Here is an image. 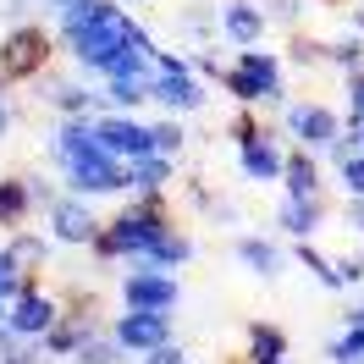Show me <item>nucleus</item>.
<instances>
[{
    "instance_id": "40",
    "label": "nucleus",
    "mask_w": 364,
    "mask_h": 364,
    "mask_svg": "<svg viewBox=\"0 0 364 364\" xmlns=\"http://www.w3.org/2000/svg\"><path fill=\"white\" fill-rule=\"evenodd\" d=\"M144 364H188V348L171 337V342H160V348H149V353H144Z\"/></svg>"
},
{
    "instance_id": "16",
    "label": "nucleus",
    "mask_w": 364,
    "mask_h": 364,
    "mask_svg": "<svg viewBox=\"0 0 364 364\" xmlns=\"http://www.w3.org/2000/svg\"><path fill=\"white\" fill-rule=\"evenodd\" d=\"M39 100H50L61 116H105L111 111V100H105V89H83V83H61V77H50L45 72V94Z\"/></svg>"
},
{
    "instance_id": "49",
    "label": "nucleus",
    "mask_w": 364,
    "mask_h": 364,
    "mask_svg": "<svg viewBox=\"0 0 364 364\" xmlns=\"http://www.w3.org/2000/svg\"><path fill=\"white\" fill-rule=\"evenodd\" d=\"M348 28H353V33L364 39V6H353V11H348Z\"/></svg>"
},
{
    "instance_id": "33",
    "label": "nucleus",
    "mask_w": 364,
    "mask_h": 364,
    "mask_svg": "<svg viewBox=\"0 0 364 364\" xmlns=\"http://www.w3.org/2000/svg\"><path fill=\"white\" fill-rule=\"evenodd\" d=\"M359 149H364V127H353V122H342V133L331 138V144H326L320 155L331 160V166H342V160H353Z\"/></svg>"
},
{
    "instance_id": "7",
    "label": "nucleus",
    "mask_w": 364,
    "mask_h": 364,
    "mask_svg": "<svg viewBox=\"0 0 364 364\" xmlns=\"http://www.w3.org/2000/svg\"><path fill=\"white\" fill-rule=\"evenodd\" d=\"M45 221H50V237H55V243H67V249H89L94 237H100V227H105V221L89 210V199H83V193H72V188L55 193V205L45 210Z\"/></svg>"
},
{
    "instance_id": "17",
    "label": "nucleus",
    "mask_w": 364,
    "mask_h": 364,
    "mask_svg": "<svg viewBox=\"0 0 364 364\" xmlns=\"http://www.w3.org/2000/svg\"><path fill=\"white\" fill-rule=\"evenodd\" d=\"M282 188H287V199H315L326 177H320V155L315 149H287V166H282Z\"/></svg>"
},
{
    "instance_id": "2",
    "label": "nucleus",
    "mask_w": 364,
    "mask_h": 364,
    "mask_svg": "<svg viewBox=\"0 0 364 364\" xmlns=\"http://www.w3.org/2000/svg\"><path fill=\"white\" fill-rule=\"evenodd\" d=\"M171 227V210H166V193H133V205H122L105 221V237L116 243V254L133 265V259H149V249H155Z\"/></svg>"
},
{
    "instance_id": "38",
    "label": "nucleus",
    "mask_w": 364,
    "mask_h": 364,
    "mask_svg": "<svg viewBox=\"0 0 364 364\" xmlns=\"http://www.w3.org/2000/svg\"><path fill=\"white\" fill-rule=\"evenodd\" d=\"M177 28L188 33V39H210V33L221 28V17H210V11H182V17H177Z\"/></svg>"
},
{
    "instance_id": "42",
    "label": "nucleus",
    "mask_w": 364,
    "mask_h": 364,
    "mask_svg": "<svg viewBox=\"0 0 364 364\" xmlns=\"http://www.w3.org/2000/svg\"><path fill=\"white\" fill-rule=\"evenodd\" d=\"M337 271H342V282H348V287H359V282H364V254H342Z\"/></svg>"
},
{
    "instance_id": "37",
    "label": "nucleus",
    "mask_w": 364,
    "mask_h": 364,
    "mask_svg": "<svg viewBox=\"0 0 364 364\" xmlns=\"http://www.w3.org/2000/svg\"><path fill=\"white\" fill-rule=\"evenodd\" d=\"M342 94H348V122H353V127H364V67H359V72H348Z\"/></svg>"
},
{
    "instance_id": "41",
    "label": "nucleus",
    "mask_w": 364,
    "mask_h": 364,
    "mask_svg": "<svg viewBox=\"0 0 364 364\" xmlns=\"http://www.w3.org/2000/svg\"><path fill=\"white\" fill-rule=\"evenodd\" d=\"M182 193H188V205H193V210H210V205H215V193L205 188V177H188V188H182Z\"/></svg>"
},
{
    "instance_id": "35",
    "label": "nucleus",
    "mask_w": 364,
    "mask_h": 364,
    "mask_svg": "<svg viewBox=\"0 0 364 364\" xmlns=\"http://www.w3.org/2000/svg\"><path fill=\"white\" fill-rule=\"evenodd\" d=\"M232 144H249V138H259L265 133V122H259V111H254V105H237V116H232Z\"/></svg>"
},
{
    "instance_id": "29",
    "label": "nucleus",
    "mask_w": 364,
    "mask_h": 364,
    "mask_svg": "<svg viewBox=\"0 0 364 364\" xmlns=\"http://www.w3.org/2000/svg\"><path fill=\"white\" fill-rule=\"evenodd\" d=\"M105 100L111 111H138L149 100V77H105Z\"/></svg>"
},
{
    "instance_id": "10",
    "label": "nucleus",
    "mask_w": 364,
    "mask_h": 364,
    "mask_svg": "<svg viewBox=\"0 0 364 364\" xmlns=\"http://www.w3.org/2000/svg\"><path fill=\"white\" fill-rule=\"evenodd\" d=\"M149 100L171 116H193V111H205L210 94H205V77L193 67H177V72H155L149 77Z\"/></svg>"
},
{
    "instance_id": "22",
    "label": "nucleus",
    "mask_w": 364,
    "mask_h": 364,
    "mask_svg": "<svg viewBox=\"0 0 364 364\" xmlns=\"http://www.w3.org/2000/svg\"><path fill=\"white\" fill-rule=\"evenodd\" d=\"M89 331H100V326H89V320H72V315H61V320H55V326H50V331H45L39 342H45V353H50V359H72V353H77V342L89 337Z\"/></svg>"
},
{
    "instance_id": "6",
    "label": "nucleus",
    "mask_w": 364,
    "mask_h": 364,
    "mask_svg": "<svg viewBox=\"0 0 364 364\" xmlns=\"http://www.w3.org/2000/svg\"><path fill=\"white\" fill-rule=\"evenodd\" d=\"M282 133L320 155V149L342 133V116L331 111V105H320V100H287V105H282Z\"/></svg>"
},
{
    "instance_id": "11",
    "label": "nucleus",
    "mask_w": 364,
    "mask_h": 364,
    "mask_svg": "<svg viewBox=\"0 0 364 364\" xmlns=\"http://www.w3.org/2000/svg\"><path fill=\"white\" fill-rule=\"evenodd\" d=\"M111 331L127 353H149L160 342H171V309H122L111 320Z\"/></svg>"
},
{
    "instance_id": "39",
    "label": "nucleus",
    "mask_w": 364,
    "mask_h": 364,
    "mask_svg": "<svg viewBox=\"0 0 364 364\" xmlns=\"http://www.w3.org/2000/svg\"><path fill=\"white\" fill-rule=\"evenodd\" d=\"M265 17L282 28H298V17H304V0H265Z\"/></svg>"
},
{
    "instance_id": "19",
    "label": "nucleus",
    "mask_w": 364,
    "mask_h": 364,
    "mask_svg": "<svg viewBox=\"0 0 364 364\" xmlns=\"http://www.w3.org/2000/svg\"><path fill=\"white\" fill-rule=\"evenodd\" d=\"M320 221H326V199H282V205H276V227L287 232V237H315L320 232Z\"/></svg>"
},
{
    "instance_id": "18",
    "label": "nucleus",
    "mask_w": 364,
    "mask_h": 364,
    "mask_svg": "<svg viewBox=\"0 0 364 364\" xmlns=\"http://www.w3.org/2000/svg\"><path fill=\"white\" fill-rule=\"evenodd\" d=\"M127 177H133V193H166V188L177 182V155L149 149V155L127 160Z\"/></svg>"
},
{
    "instance_id": "31",
    "label": "nucleus",
    "mask_w": 364,
    "mask_h": 364,
    "mask_svg": "<svg viewBox=\"0 0 364 364\" xmlns=\"http://www.w3.org/2000/svg\"><path fill=\"white\" fill-rule=\"evenodd\" d=\"M287 61H293L298 72H315V67H326V45L293 28V39H287Z\"/></svg>"
},
{
    "instance_id": "23",
    "label": "nucleus",
    "mask_w": 364,
    "mask_h": 364,
    "mask_svg": "<svg viewBox=\"0 0 364 364\" xmlns=\"http://www.w3.org/2000/svg\"><path fill=\"white\" fill-rule=\"evenodd\" d=\"M293 254H298V265L315 276L320 287H331V293H342V287H348V282H342V271H337V259H331V254H320L309 237H298V249H293Z\"/></svg>"
},
{
    "instance_id": "47",
    "label": "nucleus",
    "mask_w": 364,
    "mask_h": 364,
    "mask_svg": "<svg viewBox=\"0 0 364 364\" xmlns=\"http://www.w3.org/2000/svg\"><path fill=\"white\" fill-rule=\"evenodd\" d=\"M348 227L364 232V199H348Z\"/></svg>"
},
{
    "instance_id": "50",
    "label": "nucleus",
    "mask_w": 364,
    "mask_h": 364,
    "mask_svg": "<svg viewBox=\"0 0 364 364\" xmlns=\"http://www.w3.org/2000/svg\"><path fill=\"white\" fill-rule=\"evenodd\" d=\"M342 320H353V326H364V304H353V309H348Z\"/></svg>"
},
{
    "instance_id": "43",
    "label": "nucleus",
    "mask_w": 364,
    "mask_h": 364,
    "mask_svg": "<svg viewBox=\"0 0 364 364\" xmlns=\"http://www.w3.org/2000/svg\"><path fill=\"white\" fill-rule=\"evenodd\" d=\"M28 188H33V205H39V210H50V205H55V193H61L50 177H28Z\"/></svg>"
},
{
    "instance_id": "21",
    "label": "nucleus",
    "mask_w": 364,
    "mask_h": 364,
    "mask_svg": "<svg viewBox=\"0 0 364 364\" xmlns=\"http://www.w3.org/2000/svg\"><path fill=\"white\" fill-rule=\"evenodd\" d=\"M232 254H237V265H243V271H254L259 276V282H276V276H282V249H276L271 237H237V243H232Z\"/></svg>"
},
{
    "instance_id": "34",
    "label": "nucleus",
    "mask_w": 364,
    "mask_h": 364,
    "mask_svg": "<svg viewBox=\"0 0 364 364\" xmlns=\"http://www.w3.org/2000/svg\"><path fill=\"white\" fill-rule=\"evenodd\" d=\"M28 276H33V271H23V265L11 259V249H0V298H6V304L23 293V282H28Z\"/></svg>"
},
{
    "instance_id": "24",
    "label": "nucleus",
    "mask_w": 364,
    "mask_h": 364,
    "mask_svg": "<svg viewBox=\"0 0 364 364\" xmlns=\"http://www.w3.org/2000/svg\"><path fill=\"white\" fill-rule=\"evenodd\" d=\"M50 243H55V237H39V232H28V227H17L11 232V243H6V249H11V259H17V265H23V271H45V259H50Z\"/></svg>"
},
{
    "instance_id": "32",
    "label": "nucleus",
    "mask_w": 364,
    "mask_h": 364,
    "mask_svg": "<svg viewBox=\"0 0 364 364\" xmlns=\"http://www.w3.org/2000/svg\"><path fill=\"white\" fill-rule=\"evenodd\" d=\"M149 133H155V149H160V155H182V149H188V127H182L171 111L160 116V122H149Z\"/></svg>"
},
{
    "instance_id": "51",
    "label": "nucleus",
    "mask_w": 364,
    "mask_h": 364,
    "mask_svg": "<svg viewBox=\"0 0 364 364\" xmlns=\"http://www.w3.org/2000/svg\"><path fill=\"white\" fill-rule=\"evenodd\" d=\"M6 315H11V304H6V298H0V326H6Z\"/></svg>"
},
{
    "instance_id": "52",
    "label": "nucleus",
    "mask_w": 364,
    "mask_h": 364,
    "mask_svg": "<svg viewBox=\"0 0 364 364\" xmlns=\"http://www.w3.org/2000/svg\"><path fill=\"white\" fill-rule=\"evenodd\" d=\"M259 6H265V0H259Z\"/></svg>"
},
{
    "instance_id": "9",
    "label": "nucleus",
    "mask_w": 364,
    "mask_h": 364,
    "mask_svg": "<svg viewBox=\"0 0 364 364\" xmlns=\"http://www.w3.org/2000/svg\"><path fill=\"white\" fill-rule=\"evenodd\" d=\"M94 133H100V144H105V155H116V160H138V155H149V149H155L149 122H138L133 111L94 116Z\"/></svg>"
},
{
    "instance_id": "5",
    "label": "nucleus",
    "mask_w": 364,
    "mask_h": 364,
    "mask_svg": "<svg viewBox=\"0 0 364 364\" xmlns=\"http://www.w3.org/2000/svg\"><path fill=\"white\" fill-rule=\"evenodd\" d=\"M182 287L171 271H160L149 259H133V271L122 276V309H177Z\"/></svg>"
},
{
    "instance_id": "28",
    "label": "nucleus",
    "mask_w": 364,
    "mask_h": 364,
    "mask_svg": "<svg viewBox=\"0 0 364 364\" xmlns=\"http://www.w3.org/2000/svg\"><path fill=\"white\" fill-rule=\"evenodd\" d=\"M326 359H331V364H364V326L342 320V331L326 342Z\"/></svg>"
},
{
    "instance_id": "15",
    "label": "nucleus",
    "mask_w": 364,
    "mask_h": 364,
    "mask_svg": "<svg viewBox=\"0 0 364 364\" xmlns=\"http://www.w3.org/2000/svg\"><path fill=\"white\" fill-rule=\"evenodd\" d=\"M100 149H105V144H100V133H94V116H61V127H55V138H50L55 166H72V160L100 155Z\"/></svg>"
},
{
    "instance_id": "3",
    "label": "nucleus",
    "mask_w": 364,
    "mask_h": 364,
    "mask_svg": "<svg viewBox=\"0 0 364 364\" xmlns=\"http://www.w3.org/2000/svg\"><path fill=\"white\" fill-rule=\"evenodd\" d=\"M55 50L61 39L39 23H11L0 33V83H33V77H45L50 61H55Z\"/></svg>"
},
{
    "instance_id": "12",
    "label": "nucleus",
    "mask_w": 364,
    "mask_h": 364,
    "mask_svg": "<svg viewBox=\"0 0 364 364\" xmlns=\"http://www.w3.org/2000/svg\"><path fill=\"white\" fill-rule=\"evenodd\" d=\"M232 67L249 72V83L259 89V111H282V105H287V83H282V55H276V50L243 45Z\"/></svg>"
},
{
    "instance_id": "44",
    "label": "nucleus",
    "mask_w": 364,
    "mask_h": 364,
    "mask_svg": "<svg viewBox=\"0 0 364 364\" xmlns=\"http://www.w3.org/2000/svg\"><path fill=\"white\" fill-rule=\"evenodd\" d=\"M39 0H0V17H11V23H23L28 11H33Z\"/></svg>"
},
{
    "instance_id": "1",
    "label": "nucleus",
    "mask_w": 364,
    "mask_h": 364,
    "mask_svg": "<svg viewBox=\"0 0 364 364\" xmlns=\"http://www.w3.org/2000/svg\"><path fill=\"white\" fill-rule=\"evenodd\" d=\"M127 6H116V0H94L89 23H77L72 33H55L61 39V50L72 55V67L77 72H94V77H105V67H111V55L122 50V33H127Z\"/></svg>"
},
{
    "instance_id": "25",
    "label": "nucleus",
    "mask_w": 364,
    "mask_h": 364,
    "mask_svg": "<svg viewBox=\"0 0 364 364\" xmlns=\"http://www.w3.org/2000/svg\"><path fill=\"white\" fill-rule=\"evenodd\" d=\"M249 364L259 359H287V331L282 326H271V320H254L249 326V353H243Z\"/></svg>"
},
{
    "instance_id": "27",
    "label": "nucleus",
    "mask_w": 364,
    "mask_h": 364,
    "mask_svg": "<svg viewBox=\"0 0 364 364\" xmlns=\"http://www.w3.org/2000/svg\"><path fill=\"white\" fill-rule=\"evenodd\" d=\"M193 259V237L188 232H166L155 249H149V265H160V271H182Z\"/></svg>"
},
{
    "instance_id": "45",
    "label": "nucleus",
    "mask_w": 364,
    "mask_h": 364,
    "mask_svg": "<svg viewBox=\"0 0 364 364\" xmlns=\"http://www.w3.org/2000/svg\"><path fill=\"white\" fill-rule=\"evenodd\" d=\"M6 89H11V83H0V138L11 133V122H17V111H11V94H6Z\"/></svg>"
},
{
    "instance_id": "13",
    "label": "nucleus",
    "mask_w": 364,
    "mask_h": 364,
    "mask_svg": "<svg viewBox=\"0 0 364 364\" xmlns=\"http://www.w3.org/2000/svg\"><path fill=\"white\" fill-rule=\"evenodd\" d=\"M282 138L276 127H265L259 138H249V144H237V171L249 182H282V166H287V149H282Z\"/></svg>"
},
{
    "instance_id": "48",
    "label": "nucleus",
    "mask_w": 364,
    "mask_h": 364,
    "mask_svg": "<svg viewBox=\"0 0 364 364\" xmlns=\"http://www.w3.org/2000/svg\"><path fill=\"white\" fill-rule=\"evenodd\" d=\"M39 6H45V11H55V17H61V11H72V6H89V0H39Z\"/></svg>"
},
{
    "instance_id": "20",
    "label": "nucleus",
    "mask_w": 364,
    "mask_h": 364,
    "mask_svg": "<svg viewBox=\"0 0 364 364\" xmlns=\"http://www.w3.org/2000/svg\"><path fill=\"white\" fill-rule=\"evenodd\" d=\"M33 188H28V177H0V232H17L33 221Z\"/></svg>"
},
{
    "instance_id": "4",
    "label": "nucleus",
    "mask_w": 364,
    "mask_h": 364,
    "mask_svg": "<svg viewBox=\"0 0 364 364\" xmlns=\"http://www.w3.org/2000/svg\"><path fill=\"white\" fill-rule=\"evenodd\" d=\"M61 177H67L72 193H83V199H105V193H133V177H127V160L116 155H83L72 160V166H61Z\"/></svg>"
},
{
    "instance_id": "26",
    "label": "nucleus",
    "mask_w": 364,
    "mask_h": 364,
    "mask_svg": "<svg viewBox=\"0 0 364 364\" xmlns=\"http://www.w3.org/2000/svg\"><path fill=\"white\" fill-rule=\"evenodd\" d=\"M122 359H127V348L116 342V331H89L72 353V364H122Z\"/></svg>"
},
{
    "instance_id": "46",
    "label": "nucleus",
    "mask_w": 364,
    "mask_h": 364,
    "mask_svg": "<svg viewBox=\"0 0 364 364\" xmlns=\"http://www.w3.org/2000/svg\"><path fill=\"white\" fill-rule=\"evenodd\" d=\"M210 215H215V221H237V205H232V199H215V205H210Z\"/></svg>"
},
{
    "instance_id": "36",
    "label": "nucleus",
    "mask_w": 364,
    "mask_h": 364,
    "mask_svg": "<svg viewBox=\"0 0 364 364\" xmlns=\"http://www.w3.org/2000/svg\"><path fill=\"white\" fill-rule=\"evenodd\" d=\"M337 177H342V193H348V199H364V149L353 160H342Z\"/></svg>"
},
{
    "instance_id": "8",
    "label": "nucleus",
    "mask_w": 364,
    "mask_h": 364,
    "mask_svg": "<svg viewBox=\"0 0 364 364\" xmlns=\"http://www.w3.org/2000/svg\"><path fill=\"white\" fill-rule=\"evenodd\" d=\"M61 320V298L50 293V287H39V276H28L23 282V293L11 298V315H6V326L17 331V337H45L50 326Z\"/></svg>"
},
{
    "instance_id": "30",
    "label": "nucleus",
    "mask_w": 364,
    "mask_h": 364,
    "mask_svg": "<svg viewBox=\"0 0 364 364\" xmlns=\"http://www.w3.org/2000/svg\"><path fill=\"white\" fill-rule=\"evenodd\" d=\"M326 67H337L342 77L364 67V39H359V33H353V28H348L342 39H331V45H326Z\"/></svg>"
},
{
    "instance_id": "14",
    "label": "nucleus",
    "mask_w": 364,
    "mask_h": 364,
    "mask_svg": "<svg viewBox=\"0 0 364 364\" xmlns=\"http://www.w3.org/2000/svg\"><path fill=\"white\" fill-rule=\"evenodd\" d=\"M265 28H271V17H265V6H259V0H227V6H221V39H227L232 50L259 45V39H265Z\"/></svg>"
}]
</instances>
